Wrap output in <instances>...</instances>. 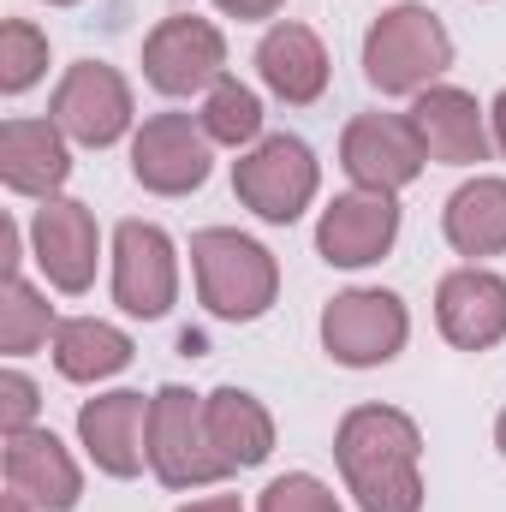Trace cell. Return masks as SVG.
<instances>
[{
    "instance_id": "obj_10",
    "label": "cell",
    "mask_w": 506,
    "mask_h": 512,
    "mask_svg": "<svg viewBox=\"0 0 506 512\" xmlns=\"http://www.w3.org/2000/svg\"><path fill=\"white\" fill-rule=\"evenodd\" d=\"M54 126L66 131L72 143H84V149L120 143L126 126H131L126 78H120L114 66H102V60H78V66L60 78V90H54Z\"/></svg>"
},
{
    "instance_id": "obj_24",
    "label": "cell",
    "mask_w": 506,
    "mask_h": 512,
    "mask_svg": "<svg viewBox=\"0 0 506 512\" xmlns=\"http://www.w3.org/2000/svg\"><path fill=\"white\" fill-rule=\"evenodd\" d=\"M48 328H54L48 304L36 298V286H24V280L12 274V280L0 286V352L24 358V352H36V346L48 340Z\"/></svg>"
},
{
    "instance_id": "obj_19",
    "label": "cell",
    "mask_w": 506,
    "mask_h": 512,
    "mask_svg": "<svg viewBox=\"0 0 506 512\" xmlns=\"http://www.w3.org/2000/svg\"><path fill=\"white\" fill-rule=\"evenodd\" d=\"M256 72H262V84H268L280 102L310 108V102L328 90V48H322V36L304 30V24H274V30L262 36V48H256Z\"/></svg>"
},
{
    "instance_id": "obj_17",
    "label": "cell",
    "mask_w": 506,
    "mask_h": 512,
    "mask_svg": "<svg viewBox=\"0 0 506 512\" xmlns=\"http://www.w3.org/2000/svg\"><path fill=\"white\" fill-rule=\"evenodd\" d=\"M0 179L18 197H54L72 179V155H66V131L54 120H6L0 126Z\"/></svg>"
},
{
    "instance_id": "obj_21",
    "label": "cell",
    "mask_w": 506,
    "mask_h": 512,
    "mask_svg": "<svg viewBox=\"0 0 506 512\" xmlns=\"http://www.w3.org/2000/svg\"><path fill=\"white\" fill-rule=\"evenodd\" d=\"M447 245L459 256H501L506 251V179H471L447 197Z\"/></svg>"
},
{
    "instance_id": "obj_2",
    "label": "cell",
    "mask_w": 506,
    "mask_h": 512,
    "mask_svg": "<svg viewBox=\"0 0 506 512\" xmlns=\"http://www.w3.org/2000/svg\"><path fill=\"white\" fill-rule=\"evenodd\" d=\"M453 66V36L429 6H387L370 36H364V72L381 96H411L429 90Z\"/></svg>"
},
{
    "instance_id": "obj_26",
    "label": "cell",
    "mask_w": 506,
    "mask_h": 512,
    "mask_svg": "<svg viewBox=\"0 0 506 512\" xmlns=\"http://www.w3.org/2000/svg\"><path fill=\"white\" fill-rule=\"evenodd\" d=\"M256 512H340V501H334L316 477L292 471V477H274V483L262 489V507Z\"/></svg>"
},
{
    "instance_id": "obj_3",
    "label": "cell",
    "mask_w": 506,
    "mask_h": 512,
    "mask_svg": "<svg viewBox=\"0 0 506 512\" xmlns=\"http://www.w3.org/2000/svg\"><path fill=\"white\" fill-rule=\"evenodd\" d=\"M191 268H197V292H203L209 316H221V322H256L280 292L274 256L233 227H203L191 239Z\"/></svg>"
},
{
    "instance_id": "obj_4",
    "label": "cell",
    "mask_w": 506,
    "mask_h": 512,
    "mask_svg": "<svg viewBox=\"0 0 506 512\" xmlns=\"http://www.w3.org/2000/svg\"><path fill=\"white\" fill-rule=\"evenodd\" d=\"M149 471L167 489H209L227 477V465L209 441L203 399L191 387H161L149 399Z\"/></svg>"
},
{
    "instance_id": "obj_11",
    "label": "cell",
    "mask_w": 506,
    "mask_h": 512,
    "mask_svg": "<svg viewBox=\"0 0 506 512\" xmlns=\"http://www.w3.org/2000/svg\"><path fill=\"white\" fill-rule=\"evenodd\" d=\"M340 161H346V173L364 185V191H399V185H411L417 173H423V161H429V149H423V137L411 120H399V114H358L346 137H340Z\"/></svg>"
},
{
    "instance_id": "obj_5",
    "label": "cell",
    "mask_w": 506,
    "mask_h": 512,
    "mask_svg": "<svg viewBox=\"0 0 506 512\" xmlns=\"http://www.w3.org/2000/svg\"><path fill=\"white\" fill-rule=\"evenodd\" d=\"M316 155H310V143H298V137H262L251 155H239V167H233V191H239V203L262 215V221H274V227H286V221H298L304 209H310V197H316Z\"/></svg>"
},
{
    "instance_id": "obj_9",
    "label": "cell",
    "mask_w": 506,
    "mask_h": 512,
    "mask_svg": "<svg viewBox=\"0 0 506 512\" xmlns=\"http://www.w3.org/2000/svg\"><path fill=\"white\" fill-rule=\"evenodd\" d=\"M131 173L155 197H185L209 179V131L191 114H155L131 137Z\"/></svg>"
},
{
    "instance_id": "obj_23",
    "label": "cell",
    "mask_w": 506,
    "mask_h": 512,
    "mask_svg": "<svg viewBox=\"0 0 506 512\" xmlns=\"http://www.w3.org/2000/svg\"><path fill=\"white\" fill-rule=\"evenodd\" d=\"M203 131H209V143H227V149L251 143L256 131H262V102H256V90H245L239 78H221V84L209 90V102H203Z\"/></svg>"
},
{
    "instance_id": "obj_7",
    "label": "cell",
    "mask_w": 506,
    "mask_h": 512,
    "mask_svg": "<svg viewBox=\"0 0 506 512\" xmlns=\"http://www.w3.org/2000/svg\"><path fill=\"white\" fill-rule=\"evenodd\" d=\"M227 66V42L209 18H161L143 42V78L161 96H191V90H215Z\"/></svg>"
},
{
    "instance_id": "obj_13",
    "label": "cell",
    "mask_w": 506,
    "mask_h": 512,
    "mask_svg": "<svg viewBox=\"0 0 506 512\" xmlns=\"http://www.w3.org/2000/svg\"><path fill=\"white\" fill-rule=\"evenodd\" d=\"M30 245L42 274L60 286V292H84L96 280V251H102V233H96V215L84 203H66V197H48L30 221Z\"/></svg>"
},
{
    "instance_id": "obj_25",
    "label": "cell",
    "mask_w": 506,
    "mask_h": 512,
    "mask_svg": "<svg viewBox=\"0 0 506 512\" xmlns=\"http://www.w3.org/2000/svg\"><path fill=\"white\" fill-rule=\"evenodd\" d=\"M42 66H48V36L30 18H6L0 24V90L6 96L30 90L42 78Z\"/></svg>"
},
{
    "instance_id": "obj_15",
    "label": "cell",
    "mask_w": 506,
    "mask_h": 512,
    "mask_svg": "<svg viewBox=\"0 0 506 512\" xmlns=\"http://www.w3.org/2000/svg\"><path fill=\"white\" fill-rule=\"evenodd\" d=\"M78 435L108 477H137L149 459V399L143 393H102L78 411Z\"/></svg>"
},
{
    "instance_id": "obj_30",
    "label": "cell",
    "mask_w": 506,
    "mask_h": 512,
    "mask_svg": "<svg viewBox=\"0 0 506 512\" xmlns=\"http://www.w3.org/2000/svg\"><path fill=\"white\" fill-rule=\"evenodd\" d=\"M0 512H36V501H24L18 489H6V501H0Z\"/></svg>"
},
{
    "instance_id": "obj_27",
    "label": "cell",
    "mask_w": 506,
    "mask_h": 512,
    "mask_svg": "<svg viewBox=\"0 0 506 512\" xmlns=\"http://www.w3.org/2000/svg\"><path fill=\"white\" fill-rule=\"evenodd\" d=\"M0 429H6V435L36 429V382H30V376H18V370H6V376H0Z\"/></svg>"
},
{
    "instance_id": "obj_33",
    "label": "cell",
    "mask_w": 506,
    "mask_h": 512,
    "mask_svg": "<svg viewBox=\"0 0 506 512\" xmlns=\"http://www.w3.org/2000/svg\"><path fill=\"white\" fill-rule=\"evenodd\" d=\"M48 6H72V0H48Z\"/></svg>"
},
{
    "instance_id": "obj_1",
    "label": "cell",
    "mask_w": 506,
    "mask_h": 512,
    "mask_svg": "<svg viewBox=\"0 0 506 512\" xmlns=\"http://www.w3.org/2000/svg\"><path fill=\"white\" fill-rule=\"evenodd\" d=\"M423 435L393 405H358L346 411L334 435V459L346 471V489L364 512H423V477H417Z\"/></svg>"
},
{
    "instance_id": "obj_32",
    "label": "cell",
    "mask_w": 506,
    "mask_h": 512,
    "mask_svg": "<svg viewBox=\"0 0 506 512\" xmlns=\"http://www.w3.org/2000/svg\"><path fill=\"white\" fill-rule=\"evenodd\" d=\"M495 441H501V453H506V411H501V423H495Z\"/></svg>"
},
{
    "instance_id": "obj_6",
    "label": "cell",
    "mask_w": 506,
    "mask_h": 512,
    "mask_svg": "<svg viewBox=\"0 0 506 512\" xmlns=\"http://www.w3.org/2000/svg\"><path fill=\"white\" fill-rule=\"evenodd\" d=\"M411 334V316L393 292H376V286H358V292H340L328 310H322V346L334 364L346 370H376L387 358H399Z\"/></svg>"
},
{
    "instance_id": "obj_20",
    "label": "cell",
    "mask_w": 506,
    "mask_h": 512,
    "mask_svg": "<svg viewBox=\"0 0 506 512\" xmlns=\"http://www.w3.org/2000/svg\"><path fill=\"white\" fill-rule=\"evenodd\" d=\"M203 417H209V441H215L227 471H251V465H262L274 453V417L245 387H215L203 399Z\"/></svg>"
},
{
    "instance_id": "obj_14",
    "label": "cell",
    "mask_w": 506,
    "mask_h": 512,
    "mask_svg": "<svg viewBox=\"0 0 506 512\" xmlns=\"http://www.w3.org/2000/svg\"><path fill=\"white\" fill-rule=\"evenodd\" d=\"M435 322L459 352H489L506 334V280L489 268H453L435 292Z\"/></svg>"
},
{
    "instance_id": "obj_31",
    "label": "cell",
    "mask_w": 506,
    "mask_h": 512,
    "mask_svg": "<svg viewBox=\"0 0 506 512\" xmlns=\"http://www.w3.org/2000/svg\"><path fill=\"white\" fill-rule=\"evenodd\" d=\"M495 143H501V155H506V90H501V102H495Z\"/></svg>"
},
{
    "instance_id": "obj_28",
    "label": "cell",
    "mask_w": 506,
    "mask_h": 512,
    "mask_svg": "<svg viewBox=\"0 0 506 512\" xmlns=\"http://www.w3.org/2000/svg\"><path fill=\"white\" fill-rule=\"evenodd\" d=\"M221 12H233V18H274L286 0H215Z\"/></svg>"
},
{
    "instance_id": "obj_16",
    "label": "cell",
    "mask_w": 506,
    "mask_h": 512,
    "mask_svg": "<svg viewBox=\"0 0 506 512\" xmlns=\"http://www.w3.org/2000/svg\"><path fill=\"white\" fill-rule=\"evenodd\" d=\"M6 489H18L42 512H72L84 495V477L48 429H18L6 435Z\"/></svg>"
},
{
    "instance_id": "obj_12",
    "label": "cell",
    "mask_w": 506,
    "mask_h": 512,
    "mask_svg": "<svg viewBox=\"0 0 506 512\" xmlns=\"http://www.w3.org/2000/svg\"><path fill=\"white\" fill-rule=\"evenodd\" d=\"M393 239H399V203H393L387 191H352V197H334V203L322 209V227H316V251L328 256L334 268L381 262Z\"/></svg>"
},
{
    "instance_id": "obj_8",
    "label": "cell",
    "mask_w": 506,
    "mask_h": 512,
    "mask_svg": "<svg viewBox=\"0 0 506 512\" xmlns=\"http://www.w3.org/2000/svg\"><path fill=\"white\" fill-rule=\"evenodd\" d=\"M179 298V262H173V239L149 221H120L114 233V304L126 316H167Z\"/></svg>"
},
{
    "instance_id": "obj_22",
    "label": "cell",
    "mask_w": 506,
    "mask_h": 512,
    "mask_svg": "<svg viewBox=\"0 0 506 512\" xmlns=\"http://www.w3.org/2000/svg\"><path fill=\"white\" fill-rule=\"evenodd\" d=\"M126 364H131V340L120 328H108L96 316H78V322L54 328V370L66 382H108Z\"/></svg>"
},
{
    "instance_id": "obj_18",
    "label": "cell",
    "mask_w": 506,
    "mask_h": 512,
    "mask_svg": "<svg viewBox=\"0 0 506 512\" xmlns=\"http://www.w3.org/2000/svg\"><path fill=\"white\" fill-rule=\"evenodd\" d=\"M411 126L423 137L429 161H447V167H471V161H489V126H483V108L477 96L465 90H423L417 108H411Z\"/></svg>"
},
{
    "instance_id": "obj_29",
    "label": "cell",
    "mask_w": 506,
    "mask_h": 512,
    "mask_svg": "<svg viewBox=\"0 0 506 512\" xmlns=\"http://www.w3.org/2000/svg\"><path fill=\"white\" fill-rule=\"evenodd\" d=\"M185 512H245V507H239V495H215V501H191Z\"/></svg>"
}]
</instances>
